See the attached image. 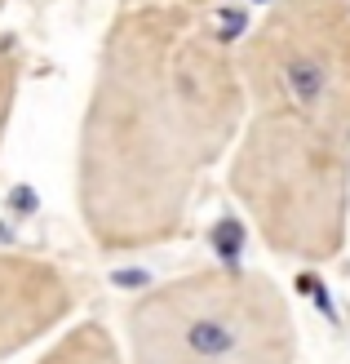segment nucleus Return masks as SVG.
Listing matches in <instances>:
<instances>
[{"mask_svg":"<svg viewBox=\"0 0 350 364\" xmlns=\"http://www.w3.org/2000/svg\"><path fill=\"white\" fill-rule=\"evenodd\" d=\"M18 85H23V45L0 31V147H5V138H9Z\"/></svg>","mask_w":350,"mask_h":364,"instance_id":"obj_7","label":"nucleus"},{"mask_svg":"<svg viewBox=\"0 0 350 364\" xmlns=\"http://www.w3.org/2000/svg\"><path fill=\"white\" fill-rule=\"evenodd\" d=\"M226 187L257 240L288 262H333L350 240V142L319 124L248 112Z\"/></svg>","mask_w":350,"mask_h":364,"instance_id":"obj_2","label":"nucleus"},{"mask_svg":"<svg viewBox=\"0 0 350 364\" xmlns=\"http://www.w3.org/2000/svg\"><path fill=\"white\" fill-rule=\"evenodd\" d=\"M35 364H128V355L120 351V342L106 324L84 320V324H71Z\"/></svg>","mask_w":350,"mask_h":364,"instance_id":"obj_6","label":"nucleus"},{"mask_svg":"<svg viewBox=\"0 0 350 364\" xmlns=\"http://www.w3.org/2000/svg\"><path fill=\"white\" fill-rule=\"evenodd\" d=\"M128 364H292L297 316L253 267H195L124 311Z\"/></svg>","mask_w":350,"mask_h":364,"instance_id":"obj_3","label":"nucleus"},{"mask_svg":"<svg viewBox=\"0 0 350 364\" xmlns=\"http://www.w3.org/2000/svg\"><path fill=\"white\" fill-rule=\"evenodd\" d=\"M248 112L292 116L350 142V0H275L239 36Z\"/></svg>","mask_w":350,"mask_h":364,"instance_id":"obj_4","label":"nucleus"},{"mask_svg":"<svg viewBox=\"0 0 350 364\" xmlns=\"http://www.w3.org/2000/svg\"><path fill=\"white\" fill-rule=\"evenodd\" d=\"M80 302V280L40 253H0V360L58 333Z\"/></svg>","mask_w":350,"mask_h":364,"instance_id":"obj_5","label":"nucleus"},{"mask_svg":"<svg viewBox=\"0 0 350 364\" xmlns=\"http://www.w3.org/2000/svg\"><path fill=\"white\" fill-rule=\"evenodd\" d=\"M248 120L239 41L199 0H138L102 36L76 138V209L102 253L177 240Z\"/></svg>","mask_w":350,"mask_h":364,"instance_id":"obj_1","label":"nucleus"},{"mask_svg":"<svg viewBox=\"0 0 350 364\" xmlns=\"http://www.w3.org/2000/svg\"><path fill=\"white\" fill-rule=\"evenodd\" d=\"M0 9H5V0H0Z\"/></svg>","mask_w":350,"mask_h":364,"instance_id":"obj_8","label":"nucleus"}]
</instances>
